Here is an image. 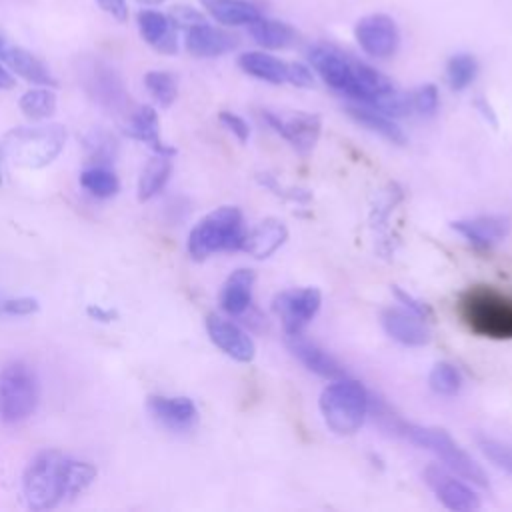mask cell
<instances>
[{
	"label": "cell",
	"instance_id": "1",
	"mask_svg": "<svg viewBox=\"0 0 512 512\" xmlns=\"http://www.w3.org/2000/svg\"><path fill=\"white\" fill-rule=\"evenodd\" d=\"M96 474L98 470L90 462L74 460L58 450H44L24 470V498L34 510H50L82 494Z\"/></svg>",
	"mask_w": 512,
	"mask_h": 512
},
{
	"label": "cell",
	"instance_id": "2",
	"mask_svg": "<svg viewBox=\"0 0 512 512\" xmlns=\"http://www.w3.org/2000/svg\"><path fill=\"white\" fill-rule=\"evenodd\" d=\"M456 312L464 326L484 338H512V298L488 284H474L460 292Z\"/></svg>",
	"mask_w": 512,
	"mask_h": 512
},
{
	"label": "cell",
	"instance_id": "3",
	"mask_svg": "<svg viewBox=\"0 0 512 512\" xmlns=\"http://www.w3.org/2000/svg\"><path fill=\"white\" fill-rule=\"evenodd\" d=\"M66 130L60 124L18 126L0 138V154L16 166L44 168L64 148Z\"/></svg>",
	"mask_w": 512,
	"mask_h": 512
},
{
	"label": "cell",
	"instance_id": "4",
	"mask_svg": "<svg viewBox=\"0 0 512 512\" xmlns=\"http://www.w3.org/2000/svg\"><path fill=\"white\" fill-rule=\"evenodd\" d=\"M244 216L236 206H220L208 212L188 234V252L204 260L216 252L240 250L244 240Z\"/></svg>",
	"mask_w": 512,
	"mask_h": 512
},
{
	"label": "cell",
	"instance_id": "5",
	"mask_svg": "<svg viewBox=\"0 0 512 512\" xmlns=\"http://www.w3.org/2000/svg\"><path fill=\"white\" fill-rule=\"evenodd\" d=\"M394 430L406 436L412 444L436 454L452 472L460 474L462 478L470 480L480 488H490L488 476L482 470V466L464 448H460L446 430L436 426L406 424L400 420L394 424Z\"/></svg>",
	"mask_w": 512,
	"mask_h": 512
},
{
	"label": "cell",
	"instance_id": "6",
	"mask_svg": "<svg viewBox=\"0 0 512 512\" xmlns=\"http://www.w3.org/2000/svg\"><path fill=\"white\" fill-rule=\"evenodd\" d=\"M370 406V396L366 388L350 378H336L332 384H328L320 394V412L324 416L326 426L340 434L348 436L354 434Z\"/></svg>",
	"mask_w": 512,
	"mask_h": 512
},
{
	"label": "cell",
	"instance_id": "7",
	"mask_svg": "<svg viewBox=\"0 0 512 512\" xmlns=\"http://www.w3.org/2000/svg\"><path fill=\"white\" fill-rule=\"evenodd\" d=\"M38 404V380L22 362L0 370V418L8 424L26 420Z\"/></svg>",
	"mask_w": 512,
	"mask_h": 512
},
{
	"label": "cell",
	"instance_id": "8",
	"mask_svg": "<svg viewBox=\"0 0 512 512\" xmlns=\"http://www.w3.org/2000/svg\"><path fill=\"white\" fill-rule=\"evenodd\" d=\"M310 68L338 94L358 102L360 86L356 80V58L330 44H312L306 50Z\"/></svg>",
	"mask_w": 512,
	"mask_h": 512
},
{
	"label": "cell",
	"instance_id": "9",
	"mask_svg": "<svg viewBox=\"0 0 512 512\" xmlns=\"http://www.w3.org/2000/svg\"><path fill=\"white\" fill-rule=\"evenodd\" d=\"M322 304V294L314 286L288 288L274 296L272 310L280 318L286 334L304 332V328L314 320Z\"/></svg>",
	"mask_w": 512,
	"mask_h": 512
},
{
	"label": "cell",
	"instance_id": "10",
	"mask_svg": "<svg viewBox=\"0 0 512 512\" xmlns=\"http://www.w3.org/2000/svg\"><path fill=\"white\" fill-rule=\"evenodd\" d=\"M354 40L372 58H390L400 48V30L392 16L374 12L354 24Z\"/></svg>",
	"mask_w": 512,
	"mask_h": 512
},
{
	"label": "cell",
	"instance_id": "11",
	"mask_svg": "<svg viewBox=\"0 0 512 512\" xmlns=\"http://www.w3.org/2000/svg\"><path fill=\"white\" fill-rule=\"evenodd\" d=\"M82 84H84V90L106 110L124 112L130 104V98L122 84L120 74L106 62L92 60L88 66H84Z\"/></svg>",
	"mask_w": 512,
	"mask_h": 512
},
{
	"label": "cell",
	"instance_id": "12",
	"mask_svg": "<svg viewBox=\"0 0 512 512\" xmlns=\"http://www.w3.org/2000/svg\"><path fill=\"white\" fill-rule=\"evenodd\" d=\"M262 118L274 132H278L284 140H288L290 146L300 156H308L314 150L322 132V118L312 112H296L284 118L270 110H264Z\"/></svg>",
	"mask_w": 512,
	"mask_h": 512
},
{
	"label": "cell",
	"instance_id": "13",
	"mask_svg": "<svg viewBox=\"0 0 512 512\" xmlns=\"http://www.w3.org/2000/svg\"><path fill=\"white\" fill-rule=\"evenodd\" d=\"M424 480L430 486V490L436 494V498L454 512H470V510H478L480 508V498L478 494L464 484L462 480H458L456 476H452L448 470L430 464L424 470Z\"/></svg>",
	"mask_w": 512,
	"mask_h": 512
},
{
	"label": "cell",
	"instance_id": "14",
	"mask_svg": "<svg viewBox=\"0 0 512 512\" xmlns=\"http://www.w3.org/2000/svg\"><path fill=\"white\" fill-rule=\"evenodd\" d=\"M0 62L14 72L16 76L24 78L26 82L38 84V86H50L54 88L58 82L46 68V64L36 58L30 50L14 44L10 38L0 34Z\"/></svg>",
	"mask_w": 512,
	"mask_h": 512
},
{
	"label": "cell",
	"instance_id": "15",
	"mask_svg": "<svg viewBox=\"0 0 512 512\" xmlns=\"http://www.w3.org/2000/svg\"><path fill=\"white\" fill-rule=\"evenodd\" d=\"M206 330L210 340L230 358L238 362H252L256 356V346L252 338L232 320L218 316V314H208L206 318Z\"/></svg>",
	"mask_w": 512,
	"mask_h": 512
},
{
	"label": "cell",
	"instance_id": "16",
	"mask_svg": "<svg viewBox=\"0 0 512 512\" xmlns=\"http://www.w3.org/2000/svg\"><path fill=\"white\" fill-rule=\"evenodd\" d=\"M452 228L476 248H490L502 242L510 230L512 220L506 214H480L452 222Z\"/></svg>",
	"mask_w": 512,
	"mask_h": 512
},
{
	"label": "cell",
	"instance_id": "17",
	"mask_svg": "<svg viewBox=\"0 0 512 512\" xmlns=\"http://www.w3.org/2000/svg\"><path fill=\"white\" fill-rule=\"evenodd\" d=\"M184 46L196 58H218L238 48V38L228 30L212 26L204 20L186 28Z\"/></svg>",
	"mask_w": 512,
	"mask_h": 512
},
{
	"label": "cell",
	"instance_id": "18",
	"mask_svg": "<svg viewBox=\"0 0 512 512\" xmlns=\"http://www.w3.org/2000/svg\"><path fill=\"white\" fill-rule=\"evenodd\" d=\"M380 320L386 334L404 346H424L432 338L426 320L408 308H386Z\"/></svg>",
	"mask_w": 512,
	"mask_h": 512
},
{
	"label": "cell",
	"instance_id": "19",
	"mask_svg": "<svg viewBox=\"0 0 512 512\" xmlns=\"http://www.w3.org/2000/svg\"><path fill=\"white\" fill-rule=\"evenodd\" d=\"M138 32L142 40L152 46L160 54H176L178 52V26L168 14L158 10H140L136 16Z\"/></svg>",
	"mask_w": 512,
	"mask_h": 512
},
{
	"label": "cell",
	"instance_id": "20",
	"mask_svg": "<svg viewBox=\"0 0 512 512\" xmlns=\"http://www.w3.org/2000/svg\"><path fill=\"white\" fill-rule=\"evenodd\" d=\"M148 410L172 430H188L198 422V408L188 396H150Z\"/></svg>",
	"mask_w": 512,
	"mask_h": 512
},
{
	"label": "cell",
	"instance_id": "21",
	"mask_svg": "<svg viewBox=\"0 0 512 512\" xmlns=\"http://www.w3.org/2000/svg\"><path fill=\"white\" fill-rule=\"evenodd\" d=\"M290 352L314 374L322 376V378H330V380H336V378H344V368L340 366V362L330 356L326 350H322L318 344L310 342L308 338L302 336V332L298 334H288V340H286Z\"/></svg>",
	"mask_w": 512,
	"mask_h": 512
},
{
	"label": "cell",
	"instance_id": "22",
	"mask_svg": "<svg viewBox=\"0 0 512 512\" xmlns=\"http://www.w3.org/2000/svg\"><path fill=\"white\" fill-rule=\"evenodd\" d=\"M124 132L138 140L148 144L156 154H176V148L168 146L160 136V120L152 106H138L132 112H128V120L124 126Z\"/></svg>",
	"mask_w": 512,
	"mask_h": 512
},
{
	"label": "cell",
	"instance_id": "23",
	"mask_svg": "<svg viewBox=\"0 0 512 512\" xmlns=\"http://www.w3.org/2000/svg\"><path fill=\"white\" fill-rule=\"evenodd\" d=\"M286 240H288L286 224L276 218H266L260 224H256L250 232L244 234L240 250L262 260L272 256Z\"/></svg>",
	"mask_w": 512,
	"mask_h": 512
},
{
	"label": "cell",
	"instance_id": "24",
	"mask_svg": "<svg viewBox=\"0 0 512 512\" xmlns=\"http://www.w3.org/2000/svg\"><path fill=\"white\" fill-rule=\"evenodd\" d=\"M256 282V274L250 268L234 270L222 290H220V306L230 316H242L252 304V288Z\"/></svg>",
	"mask_w": 512,
	"mask_h": 512
},
{
	"label": "cell",
	"instance_id": "25",
	"mask_svg": "<svg viewBox=\"0 0 512 512\" xmlns=\"http://www.w3.org/2000/svg\"><path fill=\"white\" fill-rule=\"evenodd\" d=\"M238 66L244 74L264 80L268 84H286L288 80V62L264 50L242 52L238 56Z\"/></svg>",
	"mask_w": 512,
	"mask_h": 512
},
{
	"label": "cell",
	"instance_id": "26",
	"mask_svg": "<svg viewBox=\"0 0 512 512\" xmlns=\"http://www.w3.org/2000/svg\"><path fill=\"white\" fill-rule=\"evenodd\" d=\"M346 112H348V116H350L354 122H358L360 126H364V128H368V130H372V132H376V134H380L384 140H388V142H392V144H398V146H404V144H406V134H404V130L392 120V116H388V114H384V112H380V110H376V108H372V106L358 104V102L348 104V106H346Z\"/></svg>",
	"mask_w": 512,
	"mask_h": 512
},
{
	"label": "cell",
	"instance_id": "27",
	"mask_svg": "<svg viewBox=\"0 0 512 512\" xmlns=\"http://www.w3.org/2000/svg\"><path fill=\"white\" fill-rule=\"evenodd\" d=\"M208 16L222 26H248L262 16L260 8L250 0H200Z\"/></svg>",
	"mask_w": 512,
	"mask_h": 512
},
{
	"label": "cell",
	"instance_id": "28",
	"mask_svg": "<svg viewBox=\"0 0 512 512\" xmlns=\"http://www.w3.org/2000/svg\"><path fill=\"white\" fill-rule=\"evenodd\" d=\"M248 34L252 36V40L268 50H282L294 44L296 40V30L282 20L276 18H266L260 16L254 22H250L248 26Z\"/></svg>",
	"mask_w": 512,
	"mask_h": 512
},
{
	"label": "cell",
	"instance_id": "29",
	"mask_svg": "<svg viewBox=\"0 0 512 512\" xmlns=\"http://www.w3.org/2000/svg\"><path fill=\"white\" fill-rule=\"evenodd\" d=\"M172 174V156L170 154H156L146 162L138 178V200L154 198L168 182Z\"/></svg>",
	"mask_w": 512,
	"mask_h": 512
},
{
	"label": "cell",
	"instance_id": "30",
	"mask_svg": "<svg viewBox=\"0 0 512 512\" xmlns=\"http://www.w3.org/2000/svg\"><path fill=\"white\" fill-rule=\"evenodd\" d=\"M404 198L402 188L396 182H390L384 190H380L374 196L372 208H370V226L378 232L384 234L390 222V216L394 212V208L400 204V200Z\"/></svg>",
	"mask_w": 512,
	"mask_h": 512
},
{
	"label": "cell",
	"instance_id": "31",
	"mask_svg": "<svg viewBox=\"0 0 512 512\" xmlns=\"http://www.w3.org/2000/svg\"><path fill=\"white\" fill-rule=\"evenodd\" d=\"M18 106L24 112L26 118H30V120H44V118L54 114V110H56V96L50 90V86L32 88V90H26L20 96Z\"/></svg>",
	"mask_w": 512,
	"mask_h": 512
},
{
	"label": "cell",
	"instance_id": "32",
	"mask_svg": "<svg viewBox=\"0 0 512 512\" xmlns=\"http://www.w3.org/2000/svg\"><path fill=\"white\" fill-rule=\"evenodd\" d=\"M476 74H478V62L468 52H458L450 56V60L446 62V80H448V86L456 92L468 88L474 82Z\"/></svg>",
	"mask_w": 512,
	"mask_h": 512
},
{
	"label": "cell",
	"instance_id": "33",
	"mask_svg": "<svg viewBox=\"0 0 512 512\" xmlns=\"http://www.w3.org/2000/svg\"><path fill=\"white\" fill-rule=\"evenodd\" d=\"M80 184L86 192H90L96 198H110L118 192L120 184L112 170L106 166H90L80 174Z\"/></svg>",
	"mask_w": 512,
	"mask_h": 512
},
{
	"label": "cell",
	"instance_id": "34",
	"mask_svg": "<svg viewBox=\"0 0 512 512\" xmlns=\"http://www.w3.org/2000/svg\"><path fill=\"white\" fill-rule=\"evenodd\" d=\"M144 86L150 96L162 106L168 108L174 104L178 96V80L172 72L166 70H150L144 74Z\"/></svg>",
	"mask_w": 512,
	"mask_h": 512
},
{
	"label": "cell",
	"instance_id": "35",
	"mask_svg": "<svg viewBox=\"0 0 512 512\" xmlns=\"http://www.w3.org/2000/svg\"><path fill=\"white\" fill-rule=\"evenodd\" d=\"M428 384L436 394L454 396L462 386V374L454 364L438 362V364H434V368L428 376Z\"/></svg>",
	"mask_w": 512,
	"mask_h": 512
},
{
	"label": "cell",
	"instance_id": "36",
	"mask_svg": "<svg viewBox=\"0 0 512 512\" xmlns=\"http://www.w3.org/2000/svg\"><path fill=\"white\" fill-rule=\"evenodd\" d=\"M86 150H88V156L96 162L94 166H108L110 162H114L116 142L106 132H92L86 138Z\"/></svg>",
	"mask_w": 512,
	"mask_h": 512
},
{
	"label": "cell",
	"instance_id": "37",
	"mask_svg": "<svg viewBox=\"0 0 512 512\" xmlns=\"http://www.w3.org/2000/svg\"><path fill=\"white\" fill-rule=\"evenodd\" d=\"M478 446H480L482 454H484L492 464H496L498 468H502V470H506L508 474H512V446H510V444L500 442V440H494V438L480 436V438H478Z\"/></svg>",
	"mask_w": 512,
	"mask_h": 512
},
{
	"label": "cell",
	"instance_id": "38",
	"mask_svg": "<svg viewBox=\"0 0 512 512\" xmlns=\"http://www.w3.org/2000/svg\"><path fill=\"white\" fill-rule=\"evenodd\" d=\"M408 98H410L412 110L418 114H424V116H432L440 104V94L434 84L418 86L414 92L408 94Z\"/></svg>",
	"mask_w": 512,
	"mask_h": 512
},
{
	"label": "cell",
	"instance_id": "39",
	"mask_svg": "<svg viewBox=\"0 0 512 512\" xmlns=\"http://www.w3.org/2000/svg\"><path fill=\"white\" fill-rule=\"evenodd\" d=\"M258 182H260L262 186L270 188V190H272L276 196H282V198H286V200H292V202H308V200L312 198L308 190H294V188L286 190V188H282V186L278 184V180H276L272 174H268V172H264V174H258Z\"/></svg>",
	"mask_w": 512,
	"mask_h": 512
},
{
	"label": "cell",
	"instance_id": "40",
	"mask_svg": "<svg viewBox=\"0 0 512 512\" xmlns=\"http://www.w3.org/2000/svg\"><path fill=\"white\" fill-rule=\"evenodd\" d=\"M218 120H220L222 126L228 128L240 142H248V138H250V126H248V122H246L242 116H238V114H234V112H230V110H222V112L218 114Z\"/></svg>",
	"mask_w": 512,
	"mask_h": 512
},
{
	"label": "cell",
	"instance_id": "41",
	"mask_svg": "<svg viewBox=\"0 0 512 512\" xmlns=\"http://www.w3.org/2000/svg\"><path fill=\"white\" fill-rule=\"evenodd\" d=\"M168 16L174 20V24L178 28H184V30L206 20L204 14L200 10H196V8H192V6H172Z\"/></svg>",
	"mask_w": 512,
	"mask_h": 512
},
{
	"label": "cell",
	"instance_id": "42",
	"mask_svg": "<svg viewBox=\"0 0 512 512\" xmlns=\"http://www.w3.org/2000/svg\"><path fill=\"white\" fill-rule=\"evenodd\" d=\"M286 84H292L296 88H312L314 86V72L310 66L302 62H288V80Z\"/></svg>",
	"mask_w": 512,
	"mask_h": 512
},
{
	"label": "cell",
	"instance_id": "43",
	"mask_svg": "<svg viewBox=\"0 0 512 512\" xmlns=\"http://www.w3.org/2000/svg\"><path fill=\"white\" fill-rule=\"evenodd\" d=\"M2 312L10 314V316H30L34 312H38V302L34 298L28 296H20V298H8L0 304Z\"/></svg>",
	"mask_w": 512,
	"mask_h": 512
},
{
	"label": "cell",
	"instance_id": "44",
	"mask_svg": "<svg viewBox=\"0 0 512 512\" xmlns=\"http://www.w3.org/2000/svg\"><path fill=\"white\" fill-rule=\"evenodd\" d=\"M394 296L404 304V308H408L410 312H414V314H418V316H422L424 320H428V318H432V310L422 302V300H418V298H414L410 292H406V290H402V288H398V286H394Z\"/></svg>",
	"mask_w": 512,
	"mask_h": 512
},
{
	"label": "cell",
	"instance_id": "45",
	"mask_svg": "<svg viewBox=\"0 0 512 512\" xmlns=\"http://www.w3.org/2000/svg\"><path fill=\"white\" fill-rule=\"evenodd\" d=\"M96 4L114 20L124 22L128 20V4L126 0H96Z\"/></svg>",
	"mask_w": 512,
	"mask_h": 512
},
{
	"label": "cell",
	"instance_id": "46",
	"mask_svg": "<svg viewBox=\"0 0 512 512\" xmlns=\"http://www.w3.org/2000/svg\"><path fill=\"white\" fill-rule=\"evenodd\" d=\"M86 314H88L92 320H96V322H104V324L114 322V320L118 318V312H116V310H112V308H104V306H98V304H90V306L86 308Z\"/></svg>",
	"mask_w": 512,
	"mask_h": 512
},
{
	"label": "cell",
	"instance_id": "47",
	"mask_svg": "<svg viewBox=\"0 0 512 512\" xmlns=\"http://www.w3.org/2000/svg\"><path fill=\"white\" fill-rule=\"evenodd\" d=\"M14 76L10 74V70L0 62V90H10L14 86Z\"/></svg>",
	"mask_w": 512,
	"mask_h": 512
},
{
	"label": "cell",
	"instance_id": "48",
	"mask_svg": "<svg viewBox=\"0 0 512 512\" xmlns=\"http://www.w3.org/2000/svg\"><path fill=\"white\" fill-rule=\"evenodd\" d=\"M476 108H480L482 110V114H484V118L486 120H490L492 124H496V116H494V112H492V108L488 106V102L484 100V98H480V100H476Z\"/></svg>",
	"mask_w": 512,
	"mask_h": 512
},
{
	"label": "cell",
	"instance_id": "49",
	"mask_svg": "<svg viewBox=\"0 0 512 512\" xmlns=\"http://www.w3.org/2000/svg\"><path fill=\"white\" fill-rule=\"evenodd\" d=\"M138 2H142V4H146V6H154V4H160V2H164V0H138Z\"/></svg>",
	"mask_w": 512,
	"mask_h": 512
},
{
	"label": "cell",
	"instance_id": "50",
	"mask_svg": "<svg viewBox=\"0 0 512 512\" xmlns=\"http://www.w3.org/2000/svg\"><path fill=\"white\" fill-rule=\"evenodd\" d=\"M0 184H2V174H0Z\"/></svg>",
	"mask_w": 512,
	"mask_h": 512
}]
</instances>
